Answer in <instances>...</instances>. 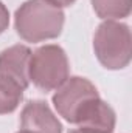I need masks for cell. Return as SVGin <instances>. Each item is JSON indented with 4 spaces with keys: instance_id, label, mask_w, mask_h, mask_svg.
<instances>
[{
    "instance_id": "2",
    "label": "cell",
    "mask_w": 132,
    "mask_h": 133,
    "mask_svg": "<svg viewBox=\"0 0 132 133\" xmlns=\"http://www.w3.org/2000/svg\"><path fill=\"white\" fill-rule=\"evenodd\" d=\"M131 30L126 23L106 20L98 26L93 48L99 64L107 70H121L131 62Z\"/></svg>"
},
{
    "instance_id": "10",
    "label": "cell",
    "mask_w": 132,
    "mask_h": 133,
    "mask_svg": "<svg viewBox=\"0 0 132 133\" xmlns=\"http://www.w3.org/2000/svg\"><path fill=\"white\" fill-rule=\"evenodd\" d=\"M9 25V12H8V8L0 2V34L3 33Z\"/></svg>"
},
{
    "instance_id": "11",
    "label": "cell",
    "mask_w": 132,
    "mask_h": 133,
    "mask_svg": "<svg viewBox=\"0 0 132 133\" xmlns=\"http://www.w3.org/2000/svg\"><path fill=\"white\" fill-rule=\"evenodd\" d=\"M48 3H51V5H55V6H58V8H64V6H70V5H73L76 0H47Z\"/></svg>"
},
{
    "instance_id": "9",
    "label": "cell",
    "mask_w": 132,
    "mask_h": 133,
    "mask_svg": "<svg viewBox=\"0 0 132 133\" xmlns=\"http://www.w3.org/2000/svg\"><path fill=\"white\" fill-rule=\"evenodd\" d=\"M23 91L16 82L0 76V115L14 111L23 98Z\"/></svg>"
},
{
    "instance_id": "1",
    "label": "cell",
    "mask_w": 132,
    "mask_h": 133,
    "mask_svg": "<svg viewBox=\"0 0 132 133\" xmlns=\"http://www.w3.org/2000/svg\"><path fill=\"white\" fill-rule=\"evenodd\" d=\"M64 20L62 9L47 0H27L14 16L17 34L31 43L56 39L62 33Z\"/></svg>"
},
{
    "instance_id": "7",
    "label": "cell",
    "mask_w": 132,
    "mask_h": 133,
    "mask_svg": "<svg viewBox=\"0 0 132 133\" xmlns=\"http://www.w3.org/2000/svg\"><path fill=\"white\" fill-rule=\"evenodd\" d=\"M20 129L33 133H62V125L44 101H30L20 113Z\"/></svg>"
},
{
    "instance_id": "6",
    "label": "cell",
    "mask_w": 132,
    "mask_h": 133,
    "mask_svg": "<svg viewBox=\"0 0 132 133\" xmlns=\"http://www.w3.org/2000/svg\"><path fill=\"white\" fill-rule=\"evenodd\" d=\"M31 50L25 45H14L0 53V76L16 82L23 90L30 85Z\"/></svg>"
},
{
    "instance_id": "3",
    "label": "cell",
    "mask_w": 132,
    "mask_h": 133,
    "mask_svg": "<svg viewBox=\"0 0 132 133\" xmlns=\"http://www.w3.org/2000/svg\"><path fill=\"white\" fill-rule=\"evenodd\" d=\"M70 74L65 51L59 45H44L31 53L30 81L44 91L58 90Z\"/></svg>"
},
{
    "instance_id": "12",
    "label": "cell",
    "mask_w": 132,
    "mask_h": 133,
    "mask_svg": "<svg viewBox=\"0 0 132 133\" xmlns=\"http://www.w3.org/2000/svg\"><path fill=\"white\" fill-rule=\"evenodd\" d=\"M68 133H82V132H81V130H70Z\"/></svg>"
},
{
    "instance_id": "8",
    "label": "cell",
    "mask_w": 132,
    "mask_h": 133,
    "mask_svg": "<svg viewBox=\"0 0 132 133\" xmlns=\"http://www.w3.org/2000/svg\"><path fill=\"white\" fill-rule=\"evenodd\" d=\"M99 19H124L131 14V0H90Z\"/></svg>"
},
{
    "instance_id": "13",
    "label": "cell",
    "mask_w": 132,
    "mask_h": 133,
    "mask_svg": "<svg viewBox=\"0 0 132 133\" xmlns=\"http://www.w3.org/2000/svg\"><path fill=\"white\" fill-rule=\"evenodd\" d=\"M17 133H33V132H28V130H22L20 129V132H17Z\"/></svg>"
},
{
    "instance_id": "5",
    "label": "cell",
    "mask_w": 132,
    "mask_h": 133,
    "mask_svg": "<svg viewBox=\"0 0 132 133\" xmlns=\"http://www.w3.org/2000/svg\"><path fill=\"white\" fill-rule=\"evenodd\" d=\"M115 111L101 98L90 99L79 111L75 124L82 133H112L115 130Z\"/></svg>"
},
{
    "instance_id": "4",
    "label": "cell",
    "mask_w": 132,
    "mask_h": 133,
    "mask_svg": "<svg viewBox=\"0 0 132 133\" xmlns=\"http://www.w3.org/2000/svg\"><path fill=\"white\" fill-rule=\"evenodd\" d=\"M97 87L86 77L73 76L58 88L53 96V104L58 113L68 122L75 124L82 107L93 98H98Z\"/></svg>"
}]
</instances>
